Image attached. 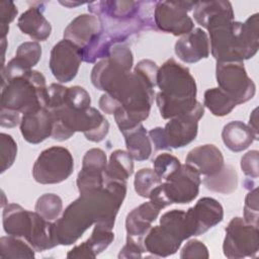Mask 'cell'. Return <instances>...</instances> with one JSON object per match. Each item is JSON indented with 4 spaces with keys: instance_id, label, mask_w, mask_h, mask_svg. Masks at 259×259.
<instances>
[{
    "instance_id": "obj_23",
    "label": "cell",
    "mask_w": 259,
    "mask_h": 259,
    "mask_svg": "<svg viewBox=\"0 0 259 259\" xmlns=\"http://www.w3.org/2000/svg\"><path fill=\"white\" fill-rule=\"evenodd\" d=\"M113 239L112 230L95 225L89 239L70 250L67 258H95L111 244Z\"/></svg>"
},
{
    "instance_id": "obj_41",
    "label": "cell",
    "mask_w": 259,
    "mask_h": 259,
    "mask_svg": "<svg viewBox=\"0 0 259 259\" xmlns=\"http://www.w3.org/2000/svg\"><path fill=\"white\" fill-rule=\"evenodd\" d=\"M259 152L257 150L249 151L241 159V169L243 173L250 178L256 179L259 176L258 170Z\"/></svg>"
},
{
    "instance_id": "obj_21",
    "label": "cell",
    "mask_w": 259,
    "mask_h": 259,
    "mask_svg": "<svg viewBox=\"0 0 259 259\" xmlns=\"http://www.w3.org/2000/svg\"><path fill=\"white\" fill-rule=\"evenodd\" d=\"M140 5L141 2L136 1H98L88 4V10L93 15L123 23L136 20Z\"/></svg>"
},
{
    "instance_id": "obj_18",
    "label": "cell",
    "mask_w": 259,
    "mask_h": 259,
    "mask_svg": "<svg viewBox=\"0 0 259 259\" xmlns=\"http://www.w3.org/2000/svg\"><path fill=\"white\" fill-rule=\"evenodd\" d=\"M185 164L193 167L199 175L207 177L219 173L225 166V160L219 148L206 144L189 151L185 158Z\"/></svg>"
},
{
    "instance_id": "obj_7",
    "label": "cell",
    "mask_w": 259,
    "mask_h": 259,
    "mask_svg": "<svg viewBox=\"0 0 259 259\" xmlns=\"http://www.w3.org/2000/svg\"><path fill=\"white\" fill-rule=\"evenodd\" d=\"M74 170V159L64 147L44 150L32 167V176L40 184H57L68 179Z\"/></svg>"
},
{
    "instance_id": "obj_3",
    "label": "cell",
    "mask_w": 259,
    "mask_h": 259,
    "mask_svg": "<svg viewBox=\"0 0 259 259\" xmlns=\"http://www.w3.org/2000/svg\"><path fill=\"white\" fill-rule=\"evenodd\" d=\"M157 85L160 92L156 96V103L164 119L189 112L198 102L193 76L188 68L173 58L167 60L159 68Z\"/></svg>"
},
{
    "instance_id": "obj_35",
    "label": "cell",
    "mask_w": 259,
    "mask_h": 259,
    "mask_svg": "<svg viewBox=\"0 0 259 259\" xmlns=\"http://www.w3.org/2000/svg\"><path fill=\"white\" fill-rule=\"evenodd\" d=\"M41 57V47L37 41H25L21 44L15 54V59L26 68L32 70Z\"/></svg>"
},
{
    "instance_id": "obj_12",
    "label": "cell",
    "mask_w": 259,
    "mask_h": 259,
    "mask_svg": "<svg viewBox=\"0 0 259 259\" xmlns=\"http://www.w3.org/2000/svg\"><path fill=\"white\" fill-rule=\"evenodd\" d=\"M224 219L222 204L212 197H202L184 214V224L188 239L199 236L220 224Z\"/></svg>"
},
{
    "instance_id": "obj_15",
    "label": "cell",
    "mask_w": 259,
    "mask_h": 259,
    "mask_svg": "<svg viewBox=\"0 0 259 259\" xmlns=\"http://www.w3.org/2000/svg\"><path fill=\"white\" fill-rule=\"evenodd\" d=\"M19 125L23 139L29 144L36 145L52 137L54 120L51 111L47 107H40L23 114Z\"/></svg>"
},
{
    "instance_id": "obj_38",
    "label": "cell",
    "mask_w": 259,
    "mask_h": 259,
    "mask_svg": "<svg viewBox=\"0 0 259 259\" xmlns=\"http://www.w3.org/2000/svg\"><path fill=\"white\" fill-rule=\"evenodd\" d=\"M246 223L258 227L259 210H258V188L250 190L245 198L244 218Z\"/></svg>"
},
{
    "instance_id": "obj_36",
    "label": "cell",
    "mask_w": 259,
    "mask_h": 259,
    "mask_svg": "<svg viewBox=\"0 0 259 259\" xmlns=\"http://www.w3.org/2000/svg\"><path fill=\"white\" fill-rule=\"evenodd\" d=\"M154 171L161 178L166 180L170 175L177 171L181 164L180 161L173 155L169 153H164L158 155L153 161Z\"/></svg>"
},
{
    "instance_id": "obj_40",
    "label": "cell",
    "mask_w": 259,
    "mask_h": 259,
    "mask_svg": "<svg viewBox=\"0 0 259 259\" xmlns=\"http://www.w3.org/2000/svg\"><path fill=\"white\" fill-rule=\"evenodd\" d=\"M209 257L206 246L198 240H189L181 249V259H207Z\"/></svg>"
},
{
    "instance_id": "obj_10",
    "label": "cell",
    "mask_w": 259,
    "mask_h": 259,
    "mask_svg": "<svg viewBox=\"0 0 259 259\" xmlns=\"http://www.w3.org/2000/svg\"><path fill=\"white\" fill-rule=\"evenodd\" d=\"M223 251L230 259L255 258L259 251L258 227L246 223L242 218H233L226 228Z\"/></svg>"
},
{
    "instance_id": "obj_6",
    "label": "cell",
    "mask_w": 259,
    "mask_h": 259,
    "mask_svg": "<svg viewBox=\"0 0 259 259\" xmlns=\"http://www.w3.org/2000/svg\"><path fill=\"white\" fill-rule=\"evenodd\" d=\"M200 184L198 172L193 167L184 164L164 183L156 187L149 198L160 209L172 203H189L198 195Z\"/></svg>"
},
{
    "instance_id": "obj_8",
    "label": "cell",
    "mask_w": 259,
    "mask_h": 259,
    "mask_svg": "<svg viewBox=\"0 0 259 259\" xmlns=\"http://www.w3.org/2000/svg\"><path fill=\"white\" fill-rule=\"evenodd\" d=\"M215 77L219 88L237 105L249 101L255 95V83L248 77L243 62H217Z\"/></svg>"
},
{
    "instance_id": "obj_26",
    "label": "cell",
    "mask_w": 259,
    "mask_h": 259,
    "mask_svg": "<svg viewBox=\"0 0 259 259\" xmlns=\"http://www.w3.org/2000/svg\"><path fill=\"white\" fill-rule=\"evenodd\" d=\"M193 17L195 21L206 28L207 24L218 18L228 17L234 19V11L229 1H198L195 2Z\"/></svg>"
},
{
    "instance_id": "obj_14",
    "label": "cell",
    "mask_w": 259,
    "mask_h": 259,
    "mask_svg": "<svg viewBox=\"0 0 259 259\" xmlns=\"http://www.w3.org/2000/svg\"><path fill=\"white\" fill-rule=\"evenodd\" d=\"M107 166L105 153L98 148L86 152L78 173L77 186L80 193L102 188L104 186V171Z\"/></svg>"
},
{
    "instance_id": "obj_9",
    "label": "cell",
    "mask_w": 259,
    "mask_h": 259,
    "mask_svg": "<svg viewBox=\"0 0 259 259\" xmlns=\"http://www.w3.org/2000/svg\"><path fill=\"white\" fill-rule=\"evenodd\" d=\"M134 58L132 51L124 44L114 45L107 58L100 60L91 71V82L95 88L106 91L114 82L132 72Z\"/></svg>"
},
{
    "instance_id": "obj_37",
    "label": "cell",
    "mask_w": 259,
    "mask_h": 259,
    "mask_svg": "<svg viewBox=\"0 0 259 259\" xmlns=\"http://www.w3.org/2000/svg\"><path fill=\"white\" fill-rule=\"evenodd\" d=\"M0 145L1 173H3L13 165L17 155V145L13 138L5 133H1L0 135Z\"/></svg>"
},
{
    "instance_id": "obj_29",
    "label": "cell",
    "mask_w": 259,
    "mask_h": 259,
    "mask_svg": "<svg viewBox=\"0 0 259 259\" xmlns=\"http://www.w3.org/2000/svg\"><path fill=\"white\" fill-rule=\"evenodd\" d=\"M202 183L210 191L230 194L237 189L238 175L233 166L225 165L215 175L204 177Z\"/></svg>"
},
{
    "instance_id": "obj_13",
    "label": "cell",
    "mask_w": 259,
    "mask_h": 259,
    "mask_svg": "<svg viewBox=\"0 0 259 259\" xmlns=\"http://www.w3.org/2000/svg\"><path fill=\"white\" fill-rule=\"evenodd\" d=\"M81 62L80 48L67 39H62L52 49L49 65L58 81L68 83L77 76Z\"/></svg>"
},
{
    "instance_id": "obj_32",
    "label": "cell",
    "mask_w": 259,
    "mask_h": 259,
    "mask_svg": "<svg viewBox=\"0 0 259 259\" xmlns=\"http://www.w3.org/2000/svg\"><path fill=\"white\" fill-rule=\"evenodd\" d=\"M63 201L61 197L54 193H46L38 197L35 203V211L49 222L57 220L62 211Z\"/></svg>"
},
{
    "instance_id": "obj_28",
    "label": "cell",
    "mask_w": 259,
    "mask_h": 259,
    "mask_svg": "<svg viewBox=\"0 0 259 259\" xmlns=\"http://www.w3.org/2000/svg\"><path fill=\"white\" fill-rule=\"evenodd\" d=\"M134 172L133 157L123 150H115L110 154L104 171V181L117 180L126 182Z\"/></svg>"
},
{
    "instance_id": "obj_2",
    "label": "cell",
    "mask_w": 259,
    "mask_h": 259,
    "mask_svg": "<svg viewBox=\"0 0 259 259\" xmlns=\"http://www.w3.org/2000/svg\"><path fill=\"white\" fill-rule=\"evenodd\" d=\"M212 57L217 62H243L253 58L259 47L258 13L243 23L232 18H218L206 26Z\"/></svg>"
},
{
    "instance_id": "obj_20",
    "label": "cell",
    "mask_w": 259,
    "mask_h": 259,
    "mask_svg": "<svg viewBox=\"0 0 259 259\" xmlns=\"http://www.w3.org/2000/svg\"><path fill=\"white\" fill-rule=\"evenodd\" d=\"M35 211L24 209L19 204L9 203L3 207L2 223L7 235L28 240L34 223Z\"/></svg>"
},
{
    "instance_id": "obj_17",
    "label": "cell",
    "mask_w": 259,
    "mask_h": 259,
    "mask_svg": "<svg viewBox=\"0 0 259 259\" xmlns=\"http://www.w3.org/2000/svg\"><path fill=\"white\" fill-rule=\"evenodd\" d=\"M175 54L182 62L193 64L206 59L210 53L209 39L204 30L194 28L182 35L175 44Z\"/></svg>"
},
{
    "instance_id": "obj_16",
    "label": "cell",
    "mask_w": 259,
    "mask_h": 259,
    "mask_svg": "<svg viewBox=\"0 0 259 259\" xmlns=\"http://www.w3.org/2000/svg\"><path fill=\"white\" fill-rule=\"evenodd\" d=\"M104 31L102 20L93 14H81L74 18L64 30V39L80 49L88 46Z\"/></svg>"
},
{
    "instance_id": "obj_44",
    "label": "cell",
    "mask_w": 259,
    "mask_h": 259,
    "mask_svg": "<svg viewBox=\"0 0 259 259\" xmlns=\"http://www.w3.org/2000/svg\"><path fill=\"white\" fill-rule=\"evenodd\" d=\"M258 117H257V108H255L251 115H250V119H249V127L251 128V131L253 132L256 140H258Z\"/></svg>"
},
{
    "instance_id": "obj_42",
    "label": "cell",
    "mask_w": 259,
    "mask_h": 259,
    "mask_svg": "<svg viewBox=\"0 0 259 259\" xmlns=\"http://www.w3.org/2000/svg\"><path fill=\"white\" fill-rule=\"evenodd\" d=\"M145 251L143 243L126 238V243L120 250L118 258H141L142 253Z\"/></svg>"
},
{
    "instance_id": "obj_43",
    "label": "cell",
    "mask_w": 259,
    "mask_h": 259,
    "mask_svg": "<svg viewBox=\"0 0 259 259\" xmlns=\"http://www.w3.org/2000/svg\"><path fill=\"white\" fill-rule=\"evenodd\" d=\"M22 115L18 112L0 109V124L2 127H14L17 124H20Z\"/></svg>"
},
{
    "instance_id": "obj_4",
    "label": "cell",
    "mask_w": 259,
    "mask_h": 259,
    "mask_svg": "<svg viewBox=\"0 0 259 259\" xmlns=\"http://www.w3.org/2000/svg\"><path fill=\"white\" fill-rule=\"evenodd\" d=\"M47 90L45 76L38 71L30 70L22 76L2 83L1 108L23 115L46 107Z\"/></svg>"
},
{
    "instance_id": "obj_25",
    "label": "cell",
    "mask_w": 259,
    "mask_h": 259,
    "mask_svg": "<svg viewBox=\"0 0 259 259\" xmlns=\"http://www.w3.org/2000/svg\"><path fill=\"white\" fill-rule=\"evenodd\" d=\"M222 139L226 147L235 153L246 150L257 141L251 128L240 120L227 123L223 128Z\"/></svg>"
},
{
    "instance_id": "obj_30",
    "label": "cell",
    "mask_w": 259,
    "mask_h": 259,
    "mask_svg": "<svg viewBox=\"0 0 259 259\" xmlns=\"http://www.w3.org/2000/svg\"><path fill=\"white\" fill-rule=\"evenodd\" d=\"M34 249L20 237L8 235L0 239L1 258H34Z\"/></svg>"
},
{
    "instance_id": "obj_27",
    "label": "cell",
    "mask_w": 259,
    "mask_h": 259,
    "mask_svg": "<svg viewBox=\"0 0 259 259\" xmlns=\"http://www.w3.org/2000/svg\"><path fill=\"white\" fill-rule=\"evenodd\" d=\"M126 152L137 161H146L152 154V143L142 123L122 133Z\"/></svg>"
},
{
    "instance_id": "obj_39",
    "label": "cell",
    "mask_w": 259,
    "mask_h": 259,
    "mask_svg": "<svg viewBox=\"0 0 259 259\" xmlns=\"http://www.w3.org/2000/svg\"><path fill=\"white\" fill-rule=\"evenodd\" d=\"M17 7L12 1H0V31L1 38H5L9 31V23L17 15Z\"/></svg>"
},
{
    "instance_id": "obj_22",
    "label": "cell",
    "mask_w": 259,
    "mask_h": 259,
    "mask_svg": "<svg viewBox=\"0 0 259 259\" xmlns=\"http://www.w3.org/2000/svg\"><path fill=\"white\" fill-rule=\"evenodd\" d=\"M183 241L169 232L161 225L150 229L143 241L146 252L155 257H168L175 254L180 248Z\"/></svg>"
},
{
    "instance_id": "obj_1",
    "label": "cell",
    "mask_w": 259,
    "mask_h": 259,
    "mask_svg": "<svg viewBox=\"0 0 259 259\" xmlns=\"http://www.w3.org/2000/svg\"><path fill=\"white\" fill-rule=\"evenodd\" d=\"M126 194V182L104 181L102 188L80 193L55 222L58 245L74 244L92 225L112 230Z\"/></svg>"
},
{
    "instance_id": "obj_24",
    "label": "cell",
    "mask_w": 259,
    "mask_h": 259,
    "mask_svg": "<svg viewBox=\"0 0 259 259\" xmlns=\"http://www.w3.org/2000/svg\"><path fill=\"white\" fill-rule=\"evenodd\" d=\"M44 9L32 4L24 11L17 20L18 28L26 35L37 41L46 40L52 32L51 23L42 13Z\"/></svg>"
},
{
    "instance_id": "obj_19",
    "label": "cell",
    "mask_w": 259,
    "mask_h": 259,
    "mask_svg": "<svg viewBox=\"0 0 259 259\" xmlns=\"http://www.w3.org/2000/svg\"><path fill=\"white\" fill-rule=\"evenodd\" d=\"M160 210L161 209L150 200L128 212L125 219L126 238L143 243V238L152 228V223L158 218Z\"/></svg>"
},
{
    "instance_id": "obj_11",
    "label": "cell",
    "mask_w": 259,
    "mask_h": 259,
    "mask_svg": "<svg viewBox=\"0 0 259 259\" xmlns=\"http://www.w3.org/2000/svg\"><path fill=\"white\" fill-rule=\"evenodd\" d=\"M195 5L192 1H159L155 3L154 21L158 29L172 33L173 35H184L194 29L193 20L188 16Z\"/></svg>"
},
{
    "instance_id": "obj_5",
    "label": "cell",
    "mask_w": 259,
    "mask_h": 259,
    "mask_svg": "<svg viewBox=\"0 0 259 259\" xmlns=\"http://www.w3.org/2000/svg\"><path fill=\"white\" fill-rule=\"evenodd\" d=\"M203 113L204 106L197 102L191 111L170 118L164 127L152 128L149 132L152 146L156 150H171L190 144L197 136L198 120Z\"/></svg>"
},
{
    "instance_id": "obj_34",
    "label": "cell",
    "mask_w": 259,
    "mask_h": 259,
    "mask_svg": "<svg viewBox=\"0 0 259 259\" xmlns=\"http://www.w3.org/2000/svg\"><path fill=\"white\" fill-rule=\"evenodd\" d=\"M185 211L182 209H172L162 214L160 225L179 238L181 241L188 239L184 224Z\"/></svg>"
},
{
    "instance_id": "obj_33",
    "label": "cell",
    "mask_w": 259,
    "mask_h": 259,
    "mask_svg": "<svg viewBox=\"0 0 259 259\" xmlns=\"http://www.w3.org/2000/svg\"><path fill=\"white\" fill-rule=\"evenodd\" d=\"M162 183V179L157 173L150 168H143L135 175L134 186L136 192L144 197L149 198L152 191Z\"/></svg>"
},
{
    "instance_id": "obj_31",
    "label": "cell",
    "mask_w": 259,
    "mask_h": 259,
    "mask_svg": "<svg viewBox=\"0 0 259 259\" xmlns=\"http://www.w3.org/2000/svg\"><path fill=\"white\" fill-rule=\"evenodd\" d=\"M203 106L215 116H225L228 115L237 104L224 91L215 87L207 89L204 92Z\"/></svg>"
}]
</instances>
